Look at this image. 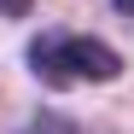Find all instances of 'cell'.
I'll list each match as a JSON object with an SVG mask.
<instances>
[{
    "mask_svg": "<svg viewBox=\"0 0 134 134\" xmlns=\"http://www.w3.org/2000/svg\"><path fill=\"white\" fill-rule=\"evenodd\" d=\"M29 76L47 82V87H76V82H117L122 76V53L111 41L93 35H64L47 29L29 41Z\"/></svg>",
    "mask_w": 134,
    "mask_h": 134,
    "instance_id": "cell-1",
    "label": "cell"
},
{
    "mask_svg": "<svg viewBox=\"0 0 134 134\" xmlns=\"http://www.w3.org/2000/svg\"><path fill=\"white\" fill-rule=\"evenodd\" d=\"M24 134H82V128H70V122H58V117H35Z\"/></svg>",
    "mask_w": 134,
    "mask_h": 134,
    "instance_id": "cell-2",
    "label": "cell"
},
{
    "mask_svg": "<svg viewBox=\"0 0 134 134\" xmlns=\"http://www.w3.org/2000/svg\"><path fill=\"white\" fill-rule=\"evenodd\" d=\"M0 12H6V18H24V12H29V0H0Z\"/></svg>",
    "mask_w": 134,
    "mask_h": 134,
    "instance_id": "cell-3",
    "label": "cell"
},
{
    "mask_svg": "<svg viewBox=\"0 0 134 134\" xmlns=\"http://www.w3.org/2000/svg\"><path fill=\"white\" fill-rule=\"evenodd\" d=\"M111 6H117V12H122V18H134V0H111Z\"/></svg>",
    "mask_w": 134,
    "mask_h": 134,
    "instance_id": "cell-4",
    "label": "cell"
}]
</instances>
